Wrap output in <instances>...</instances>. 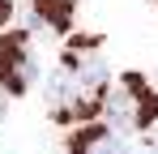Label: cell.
I'll list each match as a JSON object with an SVG mask.
<instances>
[{
	"mask_svg": "<svg viewBox=\"0 0 158 154\" xmlns=\"http://www.w3.org/2000/svg\"><path fill=\"white\" fill-rule=\"evenodd\" d=\"M103 111H107V120L115 128H150L158 120V94L137 73H128V77H120L115 86H107Z\"/></svg>",
	"mask_w": 158,
	"mask_h": 154,
	"instance_id": "cell-1",
	"label": "cell"
},
{
	"mask_svg": "<svg viewBox=\"0 0 158 154\" xmlns=\"http://www.w3.org/2000/svg\"><path fill=\"white\" fill-rule=\"evenodd\" d=\"M39 73L34 56H30L26 34H4L0 39V90L4 94H22Z\"/></svg>",
	"mask_w": 158,
	"mask_h": 154,
	"instance_id": "cell-2",
	"label": "cell"
},
{
	"mask_svg": "<svg viewBox=\"0 0 158 154\" xmlns=\"http://www.w3.org/2000/svg\"><path fill=\"white\" fill-rule=\"evenodd\" d=\"M69 154H128V146L111 128H77L69 137Z\"/></svg>",
	"mask_w": 158,
	"mask_h": 154,
	"instance_id": "cell-3",
	"label": "cell"
},
{
	"mask_svg": "<svg viewBox=\"0 0 158 154\" xmlns=\"http://www.w3.org/2000/svg\"><path fill=\"white\" fill-rule=\"evenodd\" d=\"M30 9L39 13V22H47L52 30H69L73 26V0H30Z\"/></svg>",
	"mask_w": 158,
	"mask_h": 154,
	"instance_id": "cell-4",
	"label": "cell"
},
{
	"mask_svg": "<svg viewBox=\"0 0 158 154\" xmlns=\"http://www.w3.org/2000/svg\"><path fill=\"white\" fill-rule=\"evenodd\" d=\"M9 17H13V0H0V26L9 22Z\"/></svg>",
	"mask_w": 158,
	"mask_h": 154,
	"instance_id": "cell-5",
	"label": "cell"
},
{
	"mask_svg": "<svg viewBox=\"0 0 158 154\" xmlns=\"http://www.w3.org/2000/svg\"><path fill=\"white\" fill-rule=\"evenodd\" d=\"M0 120H4V90H0Z\"/></svg>",
	"mask_w": 158,
	"mask_h": 154,
	"instance_id": "cell-6",
	"label": "cell"
},
{
	"mask_svg": "<svg viewBox=\"0 0 158 154\" xmlns=\"http://www.w3.org/2000/svg\"><path fill=\"white\" fill-rule=\"evenodd\" d=\"M141 154H158V150H150V146H145V150H141Z\"/></svg>",
	"mask_w": 158,
	"mask_h": 154,
	"instance_id": "cell-7",
	"label": "cell"
}]
</instances>
